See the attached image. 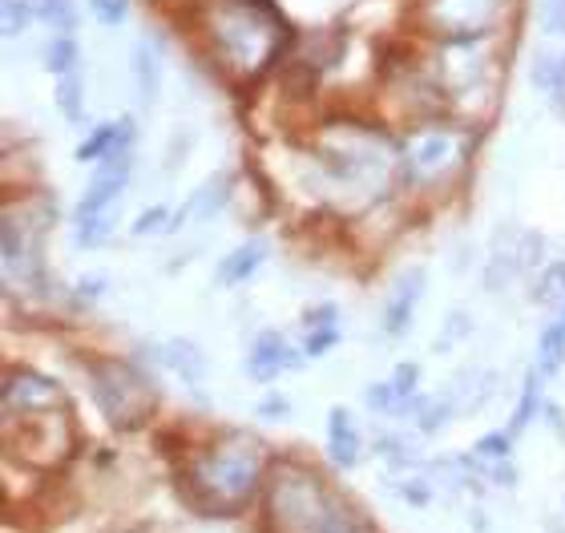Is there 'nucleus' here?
<instances>
[{
  "instance_id": "9b49d317",
  "label": "nucleus",
  "mask_w": 565,
  "mask_h": 533,
  "mask_svg": "<svg viewBox=\"0 0 565 533\" xmlns=\"http://www.w3.org/2000/svg\"><path fill=\"white\" fill-rule=\"evenodd\" d=\"M263 259H267V238H247V243H238L231 255H223L218 259V267H214V284L218 287H235L243 284V279H250V275L259 271Z\"/></svg>"
},
{
  "instance_id": "cd10ccee",
  "label": "nucleus",
  "mask_w": 565,
  "mask_h": 533,
  "mask_svg": "<svg viewBox=\"0 0 565 533\" xmlns=\"http://www.w3.org/2000/svg\"><path fill=\"white\" fill-rule=\"evenodd\" d=\"M542 29L550 36H565V0H542Z\"/></svg>"
},
{
  "instance_id": "aec40b11",
  "label": "nucleus",
  "mask_w": 565,
  "mask_h": 533,
  "mask_svg": "<svg viewBox=\"0 0 565 533\" xmlns=\"http://www.w3.org/2000/svg\"><path fill=\"white\" fill-rule=\"evenodd\" d=\"M0 12H4V33L21 36L24 29L41 17V4H33V0H4V4H0Z\"/></svg>"
},
{
  "instance_id": "a211bd4d",
  "label": "nucleus",
  "mask_w": 565,
  "mask_h": 533,
  "mask_svg": "<svg viewBox=\"0 0 565 533\" xmlns=\"http://www.w3.org/2000/svg\"><path fill=\"white\" fill-rule=\"evenodd\" d=\"M45 70L53 77L77 70V41H73V33H53V41L45 49Z\"/></svg>"
},
{
  "instance_id": "0eeeda50",
  "label": "nucleus",
  "mask_w": 565,
  "mask_h": 533,
  "mask_svg": "<svg viewBox=\"0 0 565 533\" xmlns=\"http://www.w3.org/2000/svg\"><path fill=\"white\" fill-rule=\"evenodd\" d=\"M57 380L41 376V372H9L4 376V416H45L53 408H61Z\"/></svg>"
},
{
  "instance_id": "1a4fd4ad",
  "label": "nucleus",
  "mask_w": 565,
  "mask_h": 533,
  "mask_svg": "<svg viewBox=\"0 0 565 533\" xmlns=\"http://www.w3.org/2000/svg\"><path fill=\"white\" fill-rule=\"evenodd\" d=\"M307 352H295L287 340H282V332H259L255 335V344H250L247 352V376L255 380V384H271L275 376H279L282 367H303Z\"/></svg>"
},
{
  "instance_id": "39448f33",
  "label": "nucleus",
  "mask_w": 565,
  "mask_h": 533,
  "mask_svg": "<svg viewBox=\"0 0 565 533\" xmlns=\"http://www.w3.org/2000/svg\"><path fill=\"white\" fill-rule=\"evenodd\" d=\"M130 170H134L130 150H114L109 158H102L94 178H89V186H85L82 202H77V223H85V218H109L114 202L130 186Z\"/></svg>"
},
{
  "instance_id": "7ed1b4c3",
  "label": "nucleus",
  "mask_w": 565,
  "mask_h": 533,
  "mask_svg": "<svg viewBox=\"0 0 565 533\" xmlns=\"http://www.w3.org/2000/svg\"><path fill=\"white\" fill-rule=\"evenodd\" d=\"M89 388H94V404L114 428H141L158 408V392L150 388V380L126 360H94Z\"/></svg>"
},
{
  "instance_id": "20e7f679",
  "label": "nucleus",
  "mask_w": 565,
  "mask_h": 533,
  "mask_svg": "<svg viewBox=\"0 0 565 533\" xmlns=\"http://www.w3.org/2000/svg\"><path fill=\"white\" fill-rule=\"evenodd\" d=\"M214 45L223 53V61L235 73H255L259 65H267L279 45V29L259 4H231L218 12L214 21Z\"/></svg>"
},
{
  "instance_id": "2eb2a0df",
  "label": "nucleus",
  "mask_w": 565,
  "mask_h": 533,
  "mask_svg": "<svg viewBox=\"0 0 565 533\" xmlns=\"http://www.w3.org/2000/svg\"><path fill=\"white\" fill-rule=\"evenodd\" d=\"M565 364V332H562V320L550 323V328H542V335H537V372L542 376H557Z\"/></svg>"
},
{
  "instance_id": "393cba45",
  "label": "nucleus",
  "mask_w": 565,
  "mask_h": 533,
  "mask_svg": "<svg viewBox=\"0 0 565 533\" xmlns=\"http://www.w3.org/2000/svg\"><path fill=\"white\" fill-rule=\"evenodd\" d=\"M557 77H562V57H554V53H542V57L533 61V85H537V89L554 94Z\"/></svg>"
},
{
  "instance_id": "b1692460",
  "label": "nucleus",
  "mask_w": 565,
  "mask_h": 533,
  "mask_svg": "<svg viewBox=\"0 0 565 533\" xmlns=\"http://www.w3.org/2000/svg\"><path fill=\"white\" fill-rule=\"evenodd\" d=\"M364 401L372 413H401V396H396V388H392V380H384V384H367Z\"/></svg>"
},
{
  "instance_id": "4468645a",
  "label": "nucleus",
  "mask_w": 565,
  "mask_h": 533,
  "mask_svg": "<svg viewBox=\"0 0 565 533\" xmlns=\"http://www.w3.org/2000/svg\"><path fill=\"white\" fill-rule=\"evenodd\" d=\"M457 154V142L448 134H420L413 142V162L420 170H440L448 167V158Z\"/></svg>"
},
{
  "instance_id": "ddd939ff",
  "label": "nucleus",
  "mask_w": 565,
  "mask_h": 533,
  "mask_svg": "<svg viewBox=\"0 0 565 533\" xmlns=\"http://www.w3.org/2000/svg\"><path fill=\"white\" fill-rule=\"evenodd\" d=\"M134 85H138V102L141 106H153L158 102V85H162V61L153 53L150 41H138L134 45Z\"/></svg>"
},
{
  "instance_id": "6ab92c4d",
  "label": "nucleus",
  "mask_w": 565,
  "mask_h": 533,
  "mask_svg": "<svg viewBox=\"0 0 565 533\" xmlns=\"http://www.w3.org/2000/svg\"><path fill=\"white\" fill-rule=\"evenodd\" d=\"M82 94H85L82 73H77V70L61 73V77H57V106H61V114H65L70 121L82 118Z\"/></svg>"
},
{
  "instance_id": "bb28decb",
  "label": "nucleus",
  "mask_w": 565,
  "mask_h": 533,
  "mask_svg": "<svg viewBox=\"0 0 565 533\" xmlns=\"http://www.w3.org/2000/svg\"><path fill=\"white\" fill-rule=\"evenodd\" d=\"M89 12H94L102 24H121L130 17V4H126V0H89Z\"/></svg>"
},
{
  "instance_id": "f8f14e48",
  "label": "nucleus",
  "mask_w": 565,
  "mask_h": 533,
  "mask_svg": "<svg viewBox=\"0 0 565 533\" xmlns=\"http://www.w3.org/2000/svg\"><path fill=\"white\" fill-rule=\"evenodd\" d=\"M226 178H211L202 190H194V199H186V206L174 214V223H170V231H186L190 223H202V218H211L218 206L226 202Z\"/></svg>"
},
{
  "instance_id": "c85d7f7f",
  "label": "nucleus",
  "mask_w": 565,
  "mask_h": 533,
  "mask_svg": "<svg viewBox=\"0 0 565 533\" xmlns=\"http://www.w3.org/2000/svg\"><path fill=\"white\" fill-rule=\"evenodd\" d=\"M401 498L413 501V505H428V501H433V489H428V481H420V477H404Z\"/></svg>"
},
{
  "instance_id": "9d476101",
  "label": "nucleus",
  "mask_w": 565,
  "mask_h": 533,
  "mask_svg": "<svg viewBox=\"0 0 565 533\" xmlns=\"http://www.w3.org/2000/svg\"><path fill=\"white\" fill-rule=\"evenodd\" d=\"M328 452L331 461L343 465V469H355L360 465V452H364V440H360V428H355L352 413L335 404L328 413Z\"/></svg>"
},
{
  "instance_id": "4be33fe9",
  "label": "nucleus",
  "mask_w": 565,
  "mask_h": 533,
  "mask_svg": "<svg viewBox=\"0 0 565 533\" xmlns=\"http://www.w3.org/2000/svg\"><path fill=\"white\" fill-rule=\"evenodd\" d=\"M41 21L53 24V33H73L77 9H73V0H41Z\"/></svg>"
},
{
  "instance_id": "412c9836",
  "label": "nucleus",
  "mask_w": 565,
  "mask_h": 533,
  "mask_svg": "<svg viewBox=\"0 0 565 533\" xmlns=\"http://www.w3.org/2000/svg\"><path fill=\"white\" fill-rule=\"evenodd\" d=\"M537 303H545V308H557V303H565V263H550L542 271V279H537Z\"/></svg>"
},
{
  "instance_id": "c756f323",
  "label": "nucleus",
  "mask_w": 565,
  "mask_h": 533,
  "mask_svg": "<svg viewBox=\"0 0 565 533\" xmlns=\"http://www.w3.org/2000/svg\"><path fill=\"white\" fill-rule=\"evenodd\" d=\"M550 97H554L557 114H565V57H562V77H557V89Z\"/></svg>"
},
{
  "instance_id": "f03ea898",
  "label": "nucleus",
  "mask_w": 565,
  "mask_h": 533,
  "mask_svg": "<svg viewBox=\"0 0 565 533\" xmlns=\"http://www.w3.org/2000/svg\"><path fill=\"white\" fill-rule=\"evenodd\" d=\"M259 473H263L259 440L235 433L223 445H214L211 452L194 457V465H190L186 473V489L202 510L238 513L250 501L255 486H259Z\"/></svg>"
},
{
  "instance_id": "f257e3e1",
  "label": "nucleus",
  "mask_w": 565,
  "mask_h": 533,
  "mask_svg": "<svg viewBox=\"0 0 565 533\" xmlns=\"http://www.w3.org/2000/svg\"><path fill=\"white\" fill-rule=\"evenodd\" d=\"M275 533H372L343 505L323 477L303 465H282L267 493Z\"/></svg>"
},
{
  "instance_id": "5701e85b",
  "label": "nucleus",
  "mask_w": 565,
  "mask_h": 533,
  "mask_svg": "<svg viewBox=\"0 0 565 533\" xmlns=\"http://www.w3.org/2000/svg\"><path fill=\"white\" fill-rule=\"evenodd\" d=\"M509 452H513V437H509V433H484V437L472 445V457H477V461H509Z\"/></svg>"
},
{
  "instance_id": "423d86ee",
  "label": "nucleus",
  "mask_w": 565,
  "mask_h": 533,
  "mask_svg": "<svg viewBox=\"0 0 565 533\" xmlns=\"http://www.w3.org/2000/svg\"><path fill=\"white\" fill-rule=\"evenodd\" d=\"M501 0H428V21L448 41H472L497 21Z\"/></svg>"
},
{
  "instance_id": "6e6552de",
  "label": "nucleus",
  "mask_w": 565,
  "mask_h": 533,
  "mask_svg": "<svg viewBox=\"0 0 565 533\" xmlns=\"http://www.w3.org/2000/svg\"><path fill=\"white\" fill-rule=\"evenodd\" d=\"M424 284H428L424 267H413V271H404L401 279L392 284L388 296H384L380 320H384V332H388L392 340H401V335L413 328V316H416V303H420V296H424Z\"/></svg>"
},
{
  "instance_id": "f3484780",
  "label": "nucleus",
  "mask_w": 565,
  "mask_h": 533,
  "mask_svg": "<svg viewBox=\"0 0 565 533\" xmlns=\"http://www.w3.org/2000/svg\"><path fill=\"white\" fill-rule=\"evenodd\" d=\"M542 372L533 367L530 376H525V388H521V404H518V413H513V425H509V437L518 440L525 428L533 425V416H537V404H542V392H537V384H542Z\"/></svg>"
},
{
  "instance_id": "dca6fc26",
  "label": "nucleus",
  "mask_w": 565,
  "mask_h": 533,
  "mask_svg": "<svg viewBox=\"0 0 565 533\" xmlns=\"http://www.w3.org/2000/svg\"><path fill=\"white\" fill-rule=\"evenodd\" d=\"M166 355H170V367H174L178 376L199 388L202 372H206V360H202L199 348L190 344V340H174V344H166Z\"/></svg>"
},
{
  "instance_id": "7c9ffc66",
  "label": "nucleus",
  "mask_w": 565,
  "mask_h": 533,
  "mask_svg": "<svg viewBox=\"0 0 565 533\" xmlns=\"http://www.w3.org/2000/svg\"><path fill=\"white\" fill-rule=\"evenodd\" d=\"M562 332H565V311H562Z\"/></svg>"
},
{
  "instance_id": "a878e982",
  "label": "nucleus",
  "mask_w": 565,
  "mask_h": 533,
  "mask_svg": "<svg viewBox=\"0 0 565 533\" xmlns=\"http://www.w3.org/2000/svg\"><path fill=\"white\" fill-rule=\"evenodd\" d=\"M158 231H170V206H150V211H141L138 223H134V235L138 238L158 235Z\"/></svg>"
}]
</instances>
